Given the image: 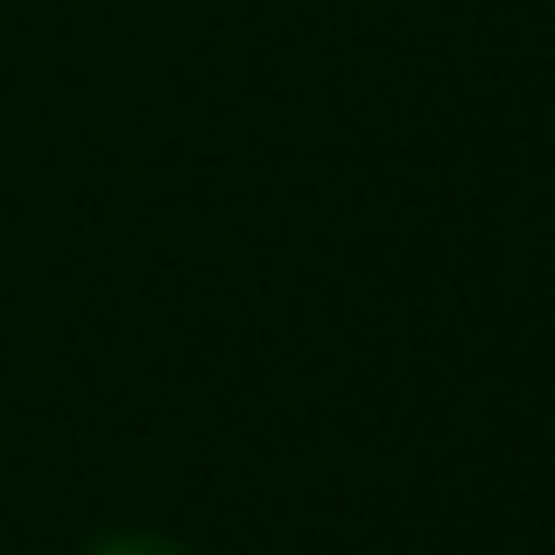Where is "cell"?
Listing matches in <instances>:
<instances>
[{
    "instance_id": "cell-1",
    "label": "cell",
    "mask_w": 555,
    "mask_h": 555,
    "mask_svg": "<svg viewBox=\"0 0 555 555\" xmlns=\"http://www.w3.org/2000/svg\"><path fill=\"white\" fill-rule=\"evenodd\" d=\"M99 555H177V548H155V542H113V548H99Z\"/></svg>"
}]
</instances>
